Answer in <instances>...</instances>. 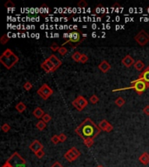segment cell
Instances as JSON below:
<instances>
[{"label": "cell", "instance_id": "cell-1", "mask_svg": "<svg viewBox=\"0 0 149 167\" xmlns=\"http://www.w3.org/2000/svg\"><path fill=\"white\" fill-rule=\"evenodd\" d=\"M100 131L101 130L99 129L98 125H97L89 118L86 119L75 129L76 134H78L83 139V141L94 139L100 133Z\"/></svg>", "mask_w": 149, "mask_h": 167}, {"label": "cell", "instance_id": "cell-2", "mask_svg": "<svg viewBox=\"0 0 149 167\" xmlns=\"http://www.w3.org/2000/svg\"><path fill=\"white\" fill-rule=\"evenodd\" d=\"M19 58L11 49H6L0 56V63H1L7 70L11 69L13 66L19 62Z\"/></svg>", "mask_w": 149, "mask_h": 167}, {"label": "cell", "instance_id": "cell-3", "mask_svg": "<svg viewBox=\"0 0 149 167\" xmlns=\"http://www.w3.org/2000/svg\"><path fill=\"white\" fill-rule=\"evenodd\" d=\"M81 36H84V34H82L81 30H77L70 32L68 34V39L65 40V42L63 43V46L65 44H69L73 48H76L82 42H84V40L86 39V37L81 38Z\"/></svg>", "mask_w": 149, "mask_h": 167}, {"label": "cell", "instance_id": "cell-4", "mask_svg": "<svg viewBox=\"0 0 149 167\" xmlns=\"http://www.w3.org/2000/svg\"><path fill=\"white\" fill-rule=\"evenodd\" d=\"M149 88L148 87V85L143 80H140V79H136L134 81L131 82V85L129 87H126V88H121V89H116V90H113L112 91H124V90H130V89H132L134 90L138 95H142L145 91H146V89Z\"/></svg>", "mask_w": 149, "mask_h": 167}, {"label": "cell", "instance_id": "cell-5", "mask_svg": "<svg viewBox=\"0 0 149 167\" xmlns=\"http://www.w3.org/2000/svg\"><path fill=\"white\" fill-rule=\"evenodd\" d=\"M7 161L10 162L13 167H25L26 164V161L17 152H15Z\"/></svg>", "mask_w": 149, "mask_h": 167}, {"label": "cell", "instance_id": "cell-6", "mask_svg": "<svg viewBox=\"0 0 149 167\" xmlns=\"http://www.w3.org/2000/svg\"><path fill=\"white\" fill-rule=\"evenodd\" d=\"M72 105H73V107L74 108H76L78 111H83L84 110L86 106H87V105H88V101L87 100L83 97V96H81V95H79V96H78L72 102Z\"/></svg>", "mask_w": 149, "mask_h": 167}, {"label": "cell", "instance_id": "cell-7", "mask_svg": "<svg viewBox=\"0 0 149 167\" xmlns=\"http://www.w3.org/2000/svg\"><path fill=\"white\" fill-rule=\"evenodd\" d=\"M134 40L140 46H145L149 42V34L144 30H141L134 36Z\"/></svg>", "mask_w": 149, "mask_h": 167}, {"label": "cell", "instance_id": "cell-8", "mask_svg": "<svg viewBox=\"0 0 149 167\" xmlns=\"http://www.w3.org/2000/svg\"><path fill=\"white\" fill-rule=\"evenodd\" d=\"M37 93L39 94V97H41L44 100L48 99L53 94V90L47 84H44V85L38 90Z\"/></svg>", "mask_w": 149, "mask_h": 167}, {"label": "cell", "instance_id": "cell-9", "mask_svg": "<svg viewBox=\"0 0 149 167\" xmlns=\"http://www.w3.org/2000/svg\"><path fill=\"white\" fill-rule=\"evenodd\" d=\"M81 152L79 150H78L76 147H72L70 150H68L64 155V158L68 162H73L75 161L78 157H80Z\"/></svg>", "mask_w": 149, "mask_h": 167}, {"label": "cell", "instance_id": "cell-10", "mask_svg": "<svg viewBox=\"0 0 149 167\" xmlns=\"http://www.w3.org/2000/svg\"><path fill=\"white\" fill-rule=\"evenodd\" d=\"M41 68L46 72V73H52L54 72L57 69L55 68V66L49 60V58H46L42 64H41Z\"/></svg>", "mask_w": 149, "mask_h": 167}, {"label": "cell", "instance_id": "cell-11", "mask_svg": "<svg viewBox=\"0 0 149 167\" xmlns=\"http://www.w3.org/2000/svg\"><path fill=\"white\" fill-rule=\"evenodd\" d=\"M121 63L124 66H126V68H130L132 65H134L135 61L132 58V57L131 55H126V57H124L121 60Z\"/></svg>", "mask_w": 149, "mask_h": 167}, {"label": "cell", "instance_id": "cell-12", "mask_svg": "<svg viewBox=\"0 0 149 167\" xmlns=\"http://www.w3.org/2000/svg\"><path fill=\"white\" fill-rule=\"evenodd\" d=\"M30 149L31 150V151L34 152V153H36L37 152H39V150H43V144L39 141V140H34L33 141L31 144H30Z\"/></svg>", "mask_w": 149, "mask_h": 167}, {"label": "cell", "instance_id": "cell-13", "mask_svg": "<svg viewBox=\"0 0 149 167\" xmlns=\"http://www.w3.org/2000/svg\"><path fill=\"white\" fill-rule=\"evenodd\" d=\"M138 79H140V80H143L145 81L147 85H148V87H149V65L146 67V70H144L139 76Z\"/></svg>", "mask_w": 149, "mask_h": 167}, {"label": "cell", "instance_id": "cell-14", "mask_svg": "<svg viewBox=\"0 0 149 167\" xmlns=\"http://www.w3.org/2000/svg\"><path fill=\"white\" fill-rule=\"evenodd\" d=\"M98 69L100 70L103 73H106L111 69V65L106 60H103L100 64H98Z\"/></svg>", "mask_w": 149, "mask_h": 167}, {"label": "cell", "instance_id": "cell-15", "mask_svg": "<svg viewBox=\"0 0 149 167\" xmlns=\"http://www.w3.org/2000/svg\"><path fill=\"white\" fill-rule=\"evenodd\" d=\"M49 60L51 61L53 64V65L55 66V68L58 70L60 66H61V64H62V62L59 59V58L56 56V55H54V54H52L51 56H50L49 58Z\"/></svg>", "mask_w": 149, "mask_h": 167}, {"label": "cell", "instance_id": "cell-16", "mask_svg": "<svg viewBox=\"0 0 149 167\" xmlns=\"http://www.w3.org/2000/svg\"><path fill=\"white\" fill-rule=\"evenodd\" d=\"M139 160H140V162L142 164L147 165V164H149V154H147L146 152L142 153V154L140 156Z\"/></svg>", "mask_w": 149, "mask_h": 167}, {"label": "cell", "instance_id": "cell-17", "mask_svg": "<svg viewBox=\"0 0 149 167\" xmlns=\"http://www.w3.org/2000/svg\"><path fill=\"white\" fill-rule=\"evenodd\" d=\"M32 114L34 115V116H35V118H37V119H42V118H43V116H44L45 113V111H44V110H43L42 108L37 107L34 111H33Z\"/></svg>", "mask_w": 149, "mask_h": 167}, {"label": "cell", "instance_id": "cell-18", "mask_svg": "<svg viewBox=\"0 0 149 167\" xmlns=\"http://www.w3.org/2000/svg\"><path fill=\"white\" fill-rule=\"evenodd\" d=\"M134 68H135L136 71L142 72L143 69L145 68V64H144V62L141 61V60H137V61L135 62V64H134Z\"/></svg>", "mask_w": 149, "mask_h": 167}, {"label": "cell", "instance_id": "cell-19", "mask_svg": "<svg viewBox=\"0 0 149 167\" xmlns=\"http://www.w3.org/2000/svg\"><path fill=\"white\" fill-rule=\"evenodd\" d=\"M111 125V124H110V123H108V121H107V120L103 119V120H101L100 122H99V124H98V127H99V129H100V130L106 131V130H107V128L109 127V125Z\"/></svg>", "mask_w": 149, "mask_h": 167}, {"label": "cell", "instance_id": "cell-20", "mask_svg": "<svg viewBox=\"0 0 149 167\" xmlns=\"http://www.w3.org/2000/svg\"><path fill=\"white\" fill-rule=\"evenodd\" d=\"M16 110L18 111L19 112L22 113V112H24L26 110V105H25L24 102H19L18 105H16Z\"/></svg>", "mask_w": 149, "mask_h": 167}, {"label": "cell", "instance_id": "cell-21", "mask_svg": "<svg viewBox=\"0 0 149 167\" xmlns=\"http://www.w3.org/2000/svg\"><path fill=\"white\" fill-rule=\"evenodd\" d=\"M114 103H115V105H117L118 107H122V106L125 105L126 101H125V99H124L122 97H119L116 98V100L114 101Z\"/></svg>", "mask_w": 149, "mask_h": 167}, {"label": "cell", "instance_id": "cell-22", "mask_svg": "<svg viewBox=\"0 0 149 167\" xmlns=\"http://www.w3.org/2000/svg\"><path fill=\"white\" fill-rule=\"evenodd\" d=\"M82 54L79 52H74L72 55V58L75 61V62H80V58H81Z\"/></svg>", "mask_w": 149, "mask_h": 167}, {"label": "cell", "instance_id": "cell-23", "mask_svg": "<svg viewBox=\"0 0 149 167\" xmlns=\"http://www.w3.org/2000/svg\"><path fill=\"white\" fill-rule=\"evenodd\" d=\"M36 127H37V129H38V130H39V131H43V130H45V127H46V123H45L43 120H39V121L37 123Z\"/></svg>", "mask_w": 149, "mask_h": 167}, {"label": "cell", "instance_id": "cell-24", "mask_svg": "<svg viewBox=\"0 0 149 167\" xmlns=\"http://www.w3.org/2000/svg\"><path fill=\"white\" fill-rule=\"evenodd\" d=\"M89 101L92 103V104H97L98 101H99V98L98 97V96L97 95H95V94H92L91 97H90V98H89Z\"/></svg>", "mask_w": 149, "mask_h": 167}, {"label": "cell", "instance_id": "cell-25", "mask_svg": "<svg viewBox=\"0 0 149 167\" xmlns=\"http://www.w3.org/2000/svg\"><path fill=\"white\" fill-rule=\"evenodd\" d=\"M67 52H68V49L66 48V47H65V46H60V48H59V53L61 55V56H65L66 53H67Z\"/></svg>", "mask_w": 149, "mask_h": 167}, {"label": "cell", "instance_id": "cell-26", "mask_svg": "<svg viewBox=\"0 0 149 167\" xmlns=\"http://www.w3.org/2000/svg\"><path fill=\"white\" fill-rule=\"evenodd\" d=\"M1 130L4 131V132H9L10 131H11V125H9V124H7V123H5V124H4L2 126H1Z\"/></svg>", "mask_w": 149, "mask_h": 167}, {"label": "cell", "instance_id": "cell-27", "mask_svg": "<svg viewBox=\"0 0 149 167\" xmlns=\"http://www.w3.org/2000/svg\"><path fill=\"white\" fill-rule=\"evenodd\" d=\"M59 48H60V46H59V44H56V43H53L52 44H51V46H50V49L52 50L53 52H59Z\"/></svg>", "mask_w": 149, "mask_h": 167}, {"label": "cell", "instance_id": "cell-28", "mask_svg": "<svg viewBox=\"0 0 149 167\" xmlns=\"http://www.w3.org/2000/svg\"><path fill=\"white\" fill-rule=\"evenodd\" d=\"M42 120L45 122V123H49L50 121H51L52 120V117L51 116H50L49 114H47V113H45L44 116H43V118H42Z\"/></svg>", "mask_w": 149, "mask_h": 167}, {"label": "cell", "instance_id": "cell-29", "mask_svg": "<svg viewBox=\"0 0 149 167\" xmlns=\"http://www.w3.org/2000/svg\"><path fill=\"white\" fill-rule=\"evenodd\" d=\"M87 6H88V4L86 3V1H85V0H80V1L78 3V8H86Z\"/></svg>", "mask_w": 149, "mask_h": 167}, {"label": "cell", "instance_id": "cell-30", "mask_svg": "<svg viewBox=\"0 0 149 167\" xmlns=\"http://www.w3.org/2000/svg\"><path fill=\"white\" fill-rule=\"evenodd\" d=\"M9 41V38L7 37L6 34H4L1 38H0V42H1L2 44H5L6 43H8Z\"/></svg>", "mask_w": 149, "mask_h": 167}, {"label": "cell", "instance_id": "cell-31", "mask_svg": "<svg viewBox=\"0 0 149 167\" xmlns=\"http://www.w3.org/2000/svg\"><path fill=\"white\" fill-rule=\"evenodd\" d=\"M84 144L86 147L90 148L94 144V140L93 139H88V140H84Z\"/></svg>", "mask_w": 149, "mask_h": 167}, {"label": "cell", "instance_id": "cell-32", "mask_svg": "<svg viewBox=\"0 0 149 167\" xmlns=\"http://www.w3.org/2000/svg\"><path fill=\"white\" fill-rule=\"evenodd\" d=\"M31 88H32V84L31 82L28 81L24 84V89L25 91H30V90H31Z\"/></svg>", "mask_w": 149, "mask_h": 167}, {"label": "cell", "instance_id": "cell-33", "mask_svg": "<svg viewBox=\"0 0 149 167\" xmlns=\"http://www.w3.org/2000/svg\"><path fill=\"white\" fill-rule=\"evenodd\" d=\"M88 56L86 55V54H82V56H81V58H80V62L79 63H81V64H86L87 61H88Z\"/></svg>", "mask_w": 149, "mask_h": 167}, {"label": "cell", "instance_id": "cell-34", "mask_svg": "<svg viewBox=\"0 0 149 167\" xmlns=\"http://www.w3.org/2000/svg\"><path fill=\"white\" fill-rule=\"evenodd\" d=\"M5 6L8 9L10 8H14L15 7V4L11 1V0H8V1L5 4Z\"/></svg>", "mask_w": 149, "mask_h": 167}, {"label": "cell", "instance_id": "cell-35", "mask_svg": "<svg viewBox=\"0 0 149 167\" xmlns=\"http://www.w3.org/2000/svg\"><path fill=\"white\" fill-rule=\"evenodd\" d=\"M51 140H52V142H53L54 144H59V143L60 142V141H59V135H54V136H53L52 139H51Z\"/></svg>", "mask_w": 149, "mask_h": 167}, {"label": "cell", "instance_id": "cell-36", "mask_svg": "<svg viewBox=\"0 0 149 167\" xmlns=\"http://www.w3.org/2000/svg\"><path fill=\"white\" fill-rule=\"evenodd\" d=\"M45 152L43 151V150H39V152H37L36 153H35V155H36V157L37 158H42L44 156H45Z\"/></svg>", "mask_w": 149, "mask_h": 167}, {"label": "cell", "instance_id": "cell-37", "mask_svg": "<svg viewBox=\"0 0 149 167\" xmlns=\"http://www.w3.org/2000/svg\"><path fill=\"white\" fill-rule=\"evenodd\" d=\"M59 141H60L61 143L65 142L66 139H67V137H66V135L64 134V133H60V134L59 135Z\"/></svg>", "mask_w": 149, "mask_h": 167}, {"label": "cell", "instance_id": "cell-38", "mask_svg": "<svg viewBox=\"0 0 149 167\" xmlns=\"http://www.w3.org/2000/svg\"><path fill=\"white\" fill-rule=\"evenodd\" d=\"M143 112H144L146 116H149V105H146V106L143 109Z\"/></svg>", "mask_w": 149, "mask_h": 167}, {"label": "cell", "instance_id": "cell-39", "mask_svg": "<svg viewBox=\"0 0 149 167\" xmlns=\"http://www.w3.org/2000/svg\"><path fill=\"white\" fill-rule=\"evenodd\" d=\"M51 167H64V166H63V165H62L59 162H58V161H57V162H55V163H54V164H53Z\"/></svg>", "mask_w": 149, "mask_h": 167}, {"label": "cell", "instance_id": "cell-40", "mask_svg": "<svg viewBox=\"0 0 149 167\" xmlns=\"http://www.w3.org/2000/svg\"><path fill=\"white\" fill-rule=\"evenodd\" d=\"M2 167H13L12 165H11V164L10 163V162H8V161H6L3 165H2Z\"/></svg>", "mask_w": 149, "mask_h": 167}, {"label": "cell", "instance_id": "cell-41", "mask_svg": "<svg viewBox=\"0 0 149 167\" xmlns=\"http://www.w3.org/2000/svg\"><path fill=\"white\" fill-rule=\"evenodd\" d=\"M97 167H104V166H103V165H98Z\"/></svg>", "mask_w": 149, "mask_h": 167}]
</instances>
